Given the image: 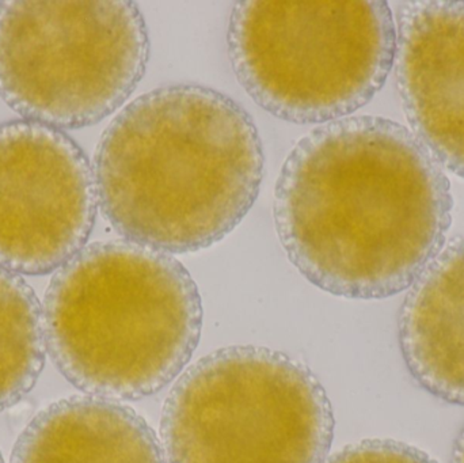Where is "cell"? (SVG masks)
<instances>
[{"label": "cell", "mask_w": 464, "mask_h": 463, "mask_svg": "<svg viewBox=\"0 0 464 463\" xmlns=\"http://www.w3.org/2000/svg\"><path fill=\"white\" fill-rule=\"evenodd\" d=\"M452 208L443 166L408 127L353 116L294 147L273 215L289 261L311 285L372 301L411 287L443 250Z\"/></svg>", "instance_id": "6da1fadb"}, {"label": "cell", "mask_w": 464, "mask_h": 463, "mask_svg": "<svg viewBox=\"0 0 464 463\" xmlns=\"http://www.w3.org/2000/svg\"><path fill=\"white\" fill-rule=\"evenodd\" d=\"M264 165L256 122L237 101L198 84L163 86L103 132L98 204L125 241L171 256L200 252L248 214Z\"/></svg>", "instance_id": "7a4b0ae2"}, {"label": "cell", "mask_w": 464, "mask_h": 463, "mask_svg": "<svg viewBox=\"0 0 464 463\" xmlns=\"http://www.w3.org/2000/svg\"><path fill=\"white\" fill-rule=\"evenodd\" d=\"M46 351L87 396L138 401L170 385L200 342L203 304L173 256L130 241L84 246L43 304Z\"/></svg>", "instance_id": "3957f363"}, {"label": "cell", "mask_w": 464, "mask_h": 463, "mask_svg": "<svg viewBox=\"0 0 464 463\" xmlns=\"http://www.w3.org/2000/svg\"><path fill=\"white\" fill-rule=\"evenodd\" d=\"M227 43L240 86L264 111L326 124L381 92L394 67L397 27L384 0H242Z\"/></svg>", "instance_id": "277c9868"}, {"label": "cell", "mask_w": 464, "mask_h": 463, "mask_svg": "<svg viewBox=\"0 0 464 463\" xmlns=\"http://www.w3.org/2000/svg\"><path fill=\"white\" fill-rule=\"evenodd\" d=\"M333 438L332 404L311 370L254 345L196 362L160 420L166 463H326Z\"/></svg>", "instance_id": "5b68a950"}, {"label": "cell", "mask_w": 464, "mask_h": 463, "mask_svg": "<svg viewBox=\"0 0 464 463\" xmlns=\"http://www.w3.org/2000/svg\"><path fill=\"white\" fill-rule=\"evenodd\" d=\"M150 59L130 0L0 3V97L24 120L90 127L121 108Z\"/></svg>", "instance_id": "8992f818"}, {"label": "cell", "mask_w": 464, "mask_h": 463, "mask_svg": "<svg viewBox=\"0 0 464 463\" xmlns=\"http://www.w3.org/2000/svg\"><path fill=\"white\" fill-rule=\"evenodd\" d=\"M98 206L94 169L70 136L29 120L0 125L2 268H62L86 246Z\"/></svg>", "instance_id": "52a82bcc"}, {"label": "cell", "mask_w": 464, "mask_h": 463, "mask_svg": "<svg viewBox=\"0 0 464 463\" xmlns=\"http://www.w3.org/2000/svg\"><path fill=\"white\" fill-rule=\"evenodd\" d=\"M395 78L411 133L464 179V0L395 8Z\"/></svg>", "instance_id": "ba28073f"}, {"label": "cell", "mask_w": 464, "mask_h": 463, "mask_svg": "<svg viewBox=\"0 0 464 463\" xmlns=\"http://www.w3.org/2000/svg\"><path fill=\"white\" fill-rule=\"evenodd\" d=\"M400 345L422 389L464 407V238L443 247L411 285L401 307Z\"/></svg>", "instance_id": "9c48e42d"}, {"label": "cell", "mask_w": 464, "mask_h": 463, "mask_svg": "<svg viewBox=\"0 0 464 463\" xmlns=\"http://www.w3.org/2000/svg\"><path fill=\"white\" fill-rule=\"evenodd\" d=\"M10 463H166L154 429L132 408L92 396L40 410L16 439Z\"/></svg>", "instance_id": "30bf717a"}, {"label": "cell", "mask_w": 464, "mask_h": 463, "mask_svg": "<svg viewBox=\"0 0 464 463\" xmlns=\"http://www.w3.org/2000/svg\"><path fill=\"white\" fill-rule=\"evenodd\" d=\"M43 306L33 288L0 266V413L34 388L45 366Z\"/></svg>", "instance_id": "8fae6325"}, {"label": "cell", "mask_w": 464, "mask_h": 463, "mask_svg": "<svg viewBox=\"0 0 464 463\" xmlns=\"http://www.w3.org/2000/svg\"><path fill=\"white\" fill-rule=\"evenodd\" d=\"M326 463H438L427 453L392 439H367L346 446Z\"/></svg>", "instance_id": "7c38bea8"}, {"label": "cell", "mask_w": 464, "mask_h": 463, "mask_svg": "<svg viewBox=\"0 0 464 463\" xmlns=\"http://www.w3.org/2000/svg\"><path fill=\"white\" fill-rule=\"evenodd\" d=\"M451 463H464V429L455 442Z\"/></svg>", "instance_id": "4fadbf2b"}, {"label": "cell", "mask_w": 464, "mask_h": 463, "mask_svg": "<svg viewBox=\"0 0 464 463\" xmlns=\"http://www.w3.org/2000/svg\"><path fill=\"white\" fill-rule=\"evenodd\" d=\"M0 463H5V459H3L2 453H0Z\"/></svg>", "instance_id": "5bb4252c"}]
</instances>
